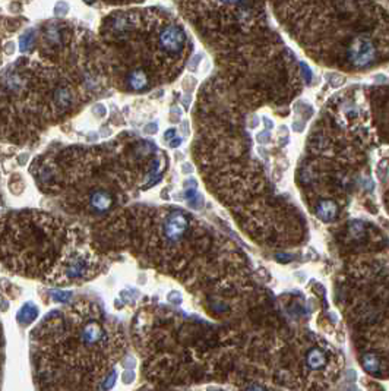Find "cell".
<instances>
[{
  "instance_id": "obj_1",
  "label": "cell",
  "mask_w": 389,
  "mask_h": 391,
  "mask_svg": "<svg viewBox=\"0 0 389 391\" xmlns=\"http://www.w3.org/2000/svg\"><path fill=\"white\" fill-rule=\"evenodd\" d=\"M160 44L168 53H179L185 44V35L176 25H167L160 34Z\"/></svg>"
},
{
  "instance_id": "obj_2",
  "label": "cell",
  "mask_w": 389,
  "mask_h": 391,
  "mask_svg": "<svg viewBox=\"0 0 389 391\" xmlns=\"http://www.w3.org/2000/svg\"><path fill=\"white\" fill-rule=\"evenodd\" d=\"M188 227L189 222L186 216L182 213H173L164 223V234L171 242H176L180 237H183V234L188 231Z\"/></svg>"
},
{
  "instance_id": "obj_3",
  "label": "cell",
  "mask_w": 389,
  "mask_h": 391,
  "mask_svg": "<svg viewBox=\"0 0 389 391\" xmlns=\"http://www.w3.org/2000/svg\"><path fill=\"white\" fill-rule=\"evenodd\" d=\"M91 207L96 210V211H99V213H104L107 210H110V207L113 205V198L108 192L105 191H96L93 195H91Z\"/></svg>"
},
{
  "instance_id": "obj_4",
  "label": "cell",
  "mask_w": 389,
  "mask_h": 391,
  "mask_svg": "<svg viewBox=\"0 0 389 391\" xmlns=\"http://www.w3.org/2000/svg\"><path fill=\"white\" fill-rule=\"evenodd\" d=\"M306 362H307V366H309L310 369H321L322 366L326 365L328 356L325 355L324 350L315 347V349L309 350L307 358H306Z\"/></svg>"
},
{
  "instance_id": "obj_5",
  "label": "cell",
  "mask_w": 389,
  "mask_h": 391,
  "mask_svg": "<svg viewBox=\"0 0 389 391\" xmlns=\"http://www.w3.org/2000/svg\"><path fill=\"white\" fill-rule=\"evenodd\" d=\"M354 52V60L357 63H366L373 56V49L367 44V41H358L353 47Z\"/></svg>"
},
{
  "instance_id": "obj_6",
  "label": "cell",
  "mask_w": 389,
  "mask_h": 391,
  "mask_svg": "<svg viewBox=\"0 0 389 391\" xmlns=\"http://www.w3.org/2000/svg\"><path fill=\"white\" fill-rule=\"evenodd\" d=\"M102 337V330L97 323H90L82 331V340L87 344H94Z\"/></svg>"
},
{
  "instance_id": "obj_7",
  "label": "cell",
  "mask_w": 389,
  "mask_h": 391,
  "mask_svg": "<svg viewBox=\"0 0 389 391\" xmlns=\"http://www.w3.org/2000/svg\"><path fill=\"white\" fill-rule=\"evenodd\" d=\"M337 213H338V208L332 201H322L318 207V216L324 222H332Z\"/></svg>"
},
{
  "instance_id": "obj_8",
  "label": "cell",
  "mask_w": 389,
  "mask_h": 391,
  "mask_svg": "<svg viewBox=\"0 0 389 391\" xmlns=\"http://www.w3.org/2000/svg\"><path fill=\"white\" fill-rule=\"evenodd\" d=\"M129 85L133 88V90H136V91H141V90H144L146 85H148V76H146V73L144 72V70H135V72H132L129 75Z\"/></svg>"
},
{
  "instance_id": "obj_9",
  "label": "cell",
  "mask_w": 389,
  "mask_h": 391,
  "mask_svg": "<svg viewBox=\"0 0 389 391\" xmlns=\"http://www.w3.org/2000/svg\"><path fill=\"white\" fill-rule=\"evenodd\" d=\"M85 270H87L85 262L81 260H76L66 268V274L70 276V277H79V276H82L85 273Z\"/></svg>"
},
{
  "instance_id": "obj_10",
  "label": "cell",
  "mask_w": 389,
  "mask_h": 391,
  "mask_svg": "<svg viewBox=\"0 0 389 391\" xmlns=\"http://www.w3.org/2000/svg\"><path fill=\"white\" fill-rule=\"evenodd\" d=\"M363 366L367 372L370 374H376L379 371V359L376 358L375 355L369 353V355H364L363 356Z\"/></svg>"
},
{
  "instance_id": "obj_11",
  "label": "cell",
  "mask_w": 389,
  "mask_h": 391,
  "mask_svg": "<svg viewBox=\"0 0 389 391\" xmlns=\"http://www.w3.org/2000/svg\"><path fill=\"white\" fill-rule=\"evenodd\" d=\"M56 103H57L59 106H62V107L67 106V104L70 103V94H69V91L63 90V88L59 90L57 94H56Z\"/></svg>"
},
{
  "instance_id": "obj_12",
  "label": "cell",
  "mask_w": 389,
  "mask_h": 391,
  "mask_svg": "<svg viewBox=\"0 0 389 391\" xmlns=\"http://www.w3.org/2000/svg\"><path fill=\"white\" fill-rule=\"evenodd\" d=\"M114 381H116V372L113 371V372H111V375H108V377H107V380H105V383H104V390H108V389H111V387L114 386Z\"/></svg>"
},
{
  "instance_id": "obj_13",
  "label": "cell",
  "mask_w": 389,
  "mask_h": 391,
  "mask_svg": "<svg viewBox=\"0 0 389 391\" xmlns=\"http://www.w3.org/2000/svg\"><path fill=\"white\" fill-rule=\"evenodd\" d=\"M133 378H135V374H133L132 371H129V372H125V374H123V381H125L126 384H130V383L133 381Z\"/></svg>"
},
{
  "instance_id": "obj_14",
  "label": "cell",
  "mask_w": 389,
  "mask_h": 391,
  "mask_svg": "<svg viewBox=\"0 0 389 391\" xmlns=\"http://www.w3.org/2000/svg\"><path fill=\"white\" fill-rule=\"evenodd\" d=\"M179 297V293H176V292H173V293L170 294V302H173V303H180L182 302V299H177Z\"/></svg>"
},
{
  "instance_id": "obj_15",
  "label": "cell",
  "mask_w": 389,
  "mask_h": 391,
  "mask_svg": "<svg viewBox=\"0 0 389 391\" xmlns=\"http://www.w3.org/2000/svg\"><path fill=\"white\" fill-rule=\"evenodd\" d=\"M277 258H278V260H280V261H281V260H284V261L292 260V255H277Z\"/></svg>"
},
{
  "instance_id": "obj_16",
  "label": "cell",
  "mask_w": 389,
  "mask_h": 391,
  "mask_svg": "<svg viewBox=\"0 0 389 391\" xmlns=\"http://www.w3.org/2000/svg\"><path fill=\"white\" fill-rule=\"evenodd\" d=\"M246 391H265L260 386H252V387H249Z\"/></svg>"
},
{
  "instance_id": "obj_17",
  "label": "cell",
  "mask_w": 389,
  "mask_h": 391,
  "mask_svg": "<svg viewBox=\"0 0 389 391\" xmlns=\"http://www.w3.org/2000/svg\"><path fill=\"white\" fill-rule=\"evenodd\" d=\"M223 1H227V3H236V1H240V0H223Z\"/></svg>"
}]
</instances>
